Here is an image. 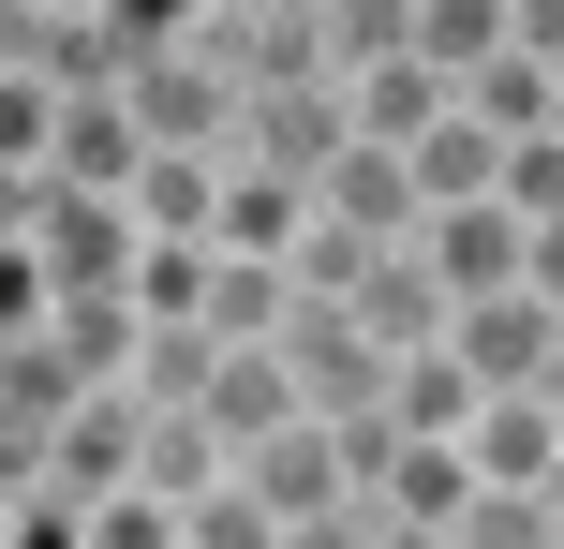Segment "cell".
I'll use <instances>...</instances> for the list:
<instances>
[{
    "label": "cell",
    "mask_w": 564,
    "mask_h": 549,
    "mask_svg": "<svg viewBox=\"0 0 564 549\" xmlns=\"http://www.w3.org/2000/svg\"><path fill=\"white\" fill-rule=\"evenodd\" d=\"M15 491H59V505L149 491V402H134V386H89V402L45 431V461H15Z\"/></svg>",
    "instance_id": "obj_1"
},
{
    "label": "cell",
    "mask_w": 564,
    "mask_h": 549,
    "mask_svg": "<svg viewBox=\"0 0 564 549\" xmlns=\"http://www.w3.org/2000/svg\"><path fill=\"white\" fill-rule=\"evenodd\" d=\"M119 105H134L149 149H238V105H253V89H238L208 45H164V59H134V89H119Z\"/></svg>",
    "instance_id": "obj_2"
},
{
    "label": "cell",
    "mask_w": 564,
    "mask_h": 549,
    "mask_svg": "<svg viewBox=\"0 0 564 549\" xmlns=\"http://www.w3.org/2000/svg\"><path fill=\"white\" fill-rule=\"evenodd\" d=\"M253 505H282V520H327V505H371L357 491V446H341V416H297V431H268L253 461Z\"/></svg>",
    "instance_id": "obj_3"
},
{
    "label": "cell",
    "mask_w": 564,
    "mask_h": 549,
    "mask_svg": "<svg viewBox=\"0 0 564 549\" xmlns=\"http://www.w3.org/2000/svg\"><path fill=\"white\" fill-rule=\"evenodd\" d=\"M446 356H460V372L490 386V402H506V386H550V356H564V312H550L535 283H520V297H476Z\"/></svg>",
    "instance_id": "obj_4"
},
{
    "label": "cell",
    "mask_w": 564,
    "mask_h": 549,
    "mask_svg": "<svg viewBox=\"0 0 564 549\" xmlns=\"http://www.w3.org/2000/svg\"><path fill=\"white\" fill-rule=\"evenodd\" d=\"M357 327H371L387 356H446V342H460V297H446V267H431L416 238H401V253L357 283Z\"/></svg>",
    "instance_id": "obj_5"
},
{
    "label": "cell",
    "mask_w": 564,
    "mask_h": 549,
    "mask_svg": "<svg viewBox=\"0 0 564 549\" xmlns=\"http://www.w3.org/2000/svg\"><path fill=\"white\" fill-rule=\"evenodd\" d=\"M75 402H89V372L45 342V327H15V342H0V461H45V431Z\"/></svg>",
    "instance_id": "obj_6"
},
{
    "label": "cell",
    "mask_w": 564,
    "mask_h": 549,
    "mask_svg": "<svg viewBox=\"0 0 564 549\" xmlns=\"http://www.w3.org/2000/svg\"><path fill=\"white\" fill-rule=\"evenodd\" d=\"M224 194H238V149H149L134 223L149 238H224Z\"/></svg>",
    "instance_id": "obj_7"
},
{
    "label": "cell",
    "mask_w": 564,
    "mask_h": 549,
    "mask_svg": "<svg viewBox=\"0 0 564 549\" xmlns=\"http://www.w3.org/2000/svg\"><path fill=\"white\" fill-rule=\"evenodd\" d=\"M460 446H476V475H490V491H550V461H564V416H550V386H506V402H490Z\"/></svg>",
    "instance_id": "obj_8"
},
{
    "label": "cell",
    "mask_w": 564,
    "mask_h": 549,
    "mask_svg": "<svg viewBox=\"0 0 564 549\" xmlns=\"http://www.w3.org/2000/svg\"><path fill=\"white\" fill-rule=\"evenodd\" d=\"M45 342L75 356L89 386H134V372H149V297H59V312H45Z\"/></svg>",
    "instance_id": "obj_9"
},
{
    "label": "cell",
    "mask_w": 564,
    "mask_h": 549,
    "mask_svg": "<svg viewBox=\"0 0 564 549\" xmlns=\"http://www.w3.org/2000/svg\"><path fill=\"white\" fill-rule=\"evenodd\" d=\"M416 194H431V208H490V194H506V134L446 105V119L416 134Z\"/></svg>",
    "instance_id": "obj_10"
},
{
    "label": "cell",
    "mask_w": 564,
    "mask_h": 549,
    "mask_svg": "<svg viewBox=\"0 0 564 549\" xmlns=\"http://www.w3.org/2000/svg\"><path fill=\"white\" fill-rule=\"evenodd\" d=\"M341 89H357V134H371V149H416L431 119L460 105V89L431 75V59H371V75H341Z\"/></svg>",
    "instance_id": "obj_11"
},
{
    "label": "cell",
    "mask_w": 564,
    "mask_h": 549,
    "mask_svg": "<svg viewBox=\"0 0 564 549\" xmlns=\"http://www.w3.org/2000/svg\"><path fill=\"white\" fill-rule=\"evenodd\" d=\"M476 491H490L476 446H416V431H401V461H387V491H371V505H387V520H460Z\"/></svg>",
    "instance_id": "obj_12"
},
{
    "label": "cell",
    "mask_w": 564,
    "mask_h": 549,
    "mask_svg": "<svg viewBox=\"0 0 564 549\" xmlns=\"http://www.w3.org/2000/svg\"><path fill=\"white\" fill-rule=\"evenodd\" d=\"M387 416H401V431H416V446H460V431H476V416H490V386L460 372V356H401Z\"/></svg>",
    "instance_id": "obj_13"
},
{
    "label": "cell",
    "mask_w": 564,
    "mask_h": 549,
    "mask_svg": "<svg viewBox=\"0 0 564 549\" xmlns=\"http://www.w3.org/2000/svg\"><path fill=\"white\" fill-rule=\"evenodd\" d=\"M149 491H164V505H208V491H238V446L208 431V416H149Z\"/></svg>",
    "instance_id": "obj_14"
},
{
    "label": "cell",
    "mask_w": 564,
    "mask_h": 549,
    "mask_svg": "<svg viewBox=\"0 0 564 549\" xmlns=\"http://www.w3.org/2000/svg\"><path fill=\"white\" fill-rule=\"evenodd\" d=\"M550 105H564V75H550V59H520V45L490 59L476 89H460V119H490V134H506V149H520V134H550Z\"/></svg>",
    "instance_id": "obj_15"
},
{
    "label": "cell",
    "mask_w": 564,
    "mask_h": 549,
    "mask_svg": "<svg viewBox=\"0 0 564 549\" xmlns=\"http://www.w3.org/2000/svg\"><path fill=\"white\" fill-rule=\"evenodd\" d=\"M446 535H460V549H564V520H550V491H476V505H460Z\"/></svg>",
    "instance_id": "obj_16"
},
{
    "label": "cell",
    "mask_w": 564,
    "mask_h": 549,
    "mask_svg": "<svg viewBox=\"0 0 564 549\" xmlns=\"http://www.w3.org/2000/svg\"><path fill=\"white\" fill-rule=\"evenodd\" d=\"M178 535H194V549H282V505H253V475H238V491L178 505Z\"/></svg>",
    "instance_id": "obj_17"
},
{
    "label": "cell",
    "mask_w": 564,
    "mask_h": 549,
    "mask_svg": "<svg viewBox=\"0 0 564 549\" xmlns=\"http://www.w3.org/2000/svg\"><path fill=\"white\" fill-rule=\"evenodd\" d=\"M89 549H194V535H178L164 491H119V505H89Z\"/></svg>",
    "instance_id": "obj_18"
},
{
    "label": "cell",
    "mask_w": 564,
    "mask_h": 549,
    "mask_svg": "<svg viewBox=\"0 0 564 549\" xmlns=\"http://www.w3.org/2000/svg\"><path fill=\"white\" fill-rule=\"evenodd\" d=\"M506 208H520V223H564V134H520L506 149Z\"/></svg>",
    "instance_id": "obj_19"
},
{
    "label": "cell",
    "mask_w": 564,
    "mask_h": 549,
    "mask_svg": "<svg viewBox=\"0 0 564 549\" xmlns=\"http://www.w3.org/2000/svg\"><path fill=\"white\" fill-rule=\"evenodd\" d=\"M105 30H119L134 59H164V45H194V30H208V0H105Z\"/></svg>",
    "instance_id": "obj_20"
},
{
    "label": "cell",
    "mask_w": 564,
    "mask_h": 549,
    "mask_svg": "<svg viewBox=\"0 0 564 549\" xmlns=\"http://www.w3.org/2000/svg\"><path fill=\"white\" fill-rule=\"evenodd\" d=\"M0 549H89V505H59V491H15V520H0Z\"/></svg>",
    "instance_id": "obj_21"
},
{
    "label": "cell",
    "mask_w": 564,
    "mask_h": 549,
    "mask_svg": "<svg viewBox=\"0 0 564 549\" xmlns=\"http://www.w3.org/2000/svg\"><path fill=\"white\" fill-rule=\"evenodd\" d=\"M282 549H387V520L371 505H327V520H282Z\"/></svg>",
    "instance_id": "obj_22"
},
{
    "label": "cell",
    "mask_w": 564,
    "mask_h": 549,
    "mask_svg": "<svg viewBox=\"0 0 564 549\" xmlns=\"http://www.w3.org/2000/svg\"><path fill=\"white\" fill-rule=\"evenodd\" d=\"M535 297L564 312V223H535Z\"/></svg>",
    "instance_id": "obj_23"
},
{
    "label": "cell",
    "mask_w": 564,
    "mask_h": 549,
    "mask_svg": "<svg viewBox=\"0 0 564 549\" xmlns=\"http://www.w3.org/2000/svg\"><path fill=\"white\" fill-rule=\"evenodd\" d=\"M371 520H387V505H371ZM387 549H460L446 520H387Z\"/></svg>",
    "instance_id": "obj_24"
},
{
    "label": "cell",
    "mask_w": 564,
    "mask_h": 549,
    "mask_svg": "<svg viewBox=\"0 0 564 549\" xmlns=\"http://www.w3.org/2000/svg\"><path fill=\"white\" fill-rule=\"evenodd\" d=\"M15 15H105V0H15Z\"/></svg>",
    "instance_id": "obj_25"
},
{
    "label": "cell",
    "mask_w": 564,
    "mask_h": 549,
    "mask_svg": "<svg viewBox=\"0 0 564 549\" xmlns=\"http://www.w3.org/2000/svg\"><path fill=\"white\" fill-rule=\"evenodd\" d=\"M550 416H564V356H550Z\"/></svg>",
    "instance_id": "obj_26"
},
{
    "label": "cell",
    "mask_w": 564,
    "mask_h": 549,
    "mask_svg": "<svg viewBox=\"0 0 564 549\" xmlns=\"http://www.w3.org/2000/svg\"><path fill=\"white\" fill-rule=\"evenodd\" d=\"M550 520H564V461H550Z\"/></svg>",
    "instance_id": "obj_27"
}]
</instances>
